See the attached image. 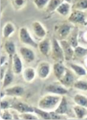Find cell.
<instances>
[{
    "instance_id": "cell-1",
    "label": "cell",
    "mask_w": 87,
    "mask_h": 120,
    "mask_svg": "<svg viewBox=\"0 0 87 120\" xmlns=\"http://www.w3.org/2000/svg\"><path fill=\"white\" fill-rule=\"evenodd\" d=\"M62 97L61 95L54 94L45 95L39 99L37 107L48 112L54 111L58 106Z\"/></svg>"
},
{
    "instance_id": "cell-2",
    "label": "cell",
    "mask_w": 87,
    "mask_h": 120,
    "mask_svg": "<svg viewBox=\"0 0 87 120\" xmlns=\"http://www.w3.org/2000/svg\"><path fill=\"white\" fill-rule=\"evenodd\" d=\"M73 30V24L70 22L60 23L54 27V32L58 40L66 39L71 31Z\"/></svg>"
},
{
    "instance_id": "cell-3",
    "label": "cell",
    "mask_w": 87,
    "mask_h": 120,
    "mask_svg": "<svg viewBox=\"0 0 87 120\" xmlns=\"http://www.w3.org/2000/svg\"><path fill=\"white\" fill-rule=\"evenodd\" d=\"M18 38L20 43L25 45H28L35 49L38 47V43L36 42V41L32 38L30 33L26 27H22L19 29Z\"/></svg>"
},
{
    "instance_id": "cell-4",
    "label": "cell",
    "mask_w": 87,
    "mask_h": 120,
    "mask_svg": "<svg viewBox=\"0 0 87 120\" xmlns=\"http://www.w3.org/2000/svg\"><path fill=\"white\" fill-rule=\"evenodd\" d=\"M51 55L52 59L55 62L63 63L65 60L63 49L60 44L59 40H58L56 38H53L52 41V49Z\"/></svg>"
},
{
    "instance_id": "cell-5",
    "label": "cell",
    "mask_w": 87,
    "mask_h": 120,
    "mask_svg": "<svg viewBox=\"0 0 87 120\" xmlns=\"http://www.w3.org/2000/svg\"><path fill=\"white\" fill-rule=\"evenodd\" d=\"M68 20L72 24L84 25L87 22V14L83 11L72 10L68 16Z\"/></svg>"
},
{
    "instance_id": "cell-6",
    "label": "cell",
    "mask_w": 87,
    "mask_h": 120,
    "mask_svg": "<svg viewBox=\"0 0 87 120\" xmlns=\"http://www.w3.org/2000/svg\"><path fill=\"white\" fill-rule=\"evenodd\" d=\"M45 91L50 94L64 96L68 93V88L64 87L60 82L52 83L48 85L45 87Z\"/></svg>"
},
{
    "instance_id": "cell-7",
    "label": "cell",
    "mask_w": 87,
    "mask_h": 120,
    "mask_svg": "<svg viewBox=\"0 0 87 120\" xmlns=\"http://www.w3.org/2000/svg\"><path fill=\"white\" fill-rule=\"evenodd\" d=\"M76 80V75L75 74L74 72L71 70L67 68L63 76L58 81L60 82L66 88H70L73 87Z\"/></svg>"
},
{
    "instance_id": "cell-8",
    "label": "cell",
    "mask_w": 87,
    "mask_h": 120,
    "mask_svg": "<svg viewBox=\"0 0 87 120\" xmlns=\"http://www.w3.org/2000/svg\"><path fill=\"white\" fill-rule=\"evenodd\" d=\"M51 65L48 62L43 61L39 63L37 69V75L41 79H46L51 74Z\"/></svg>"
},
{
    "instance_id": "cell-9",
    "label": "cell",
    "mask_w": 87,
    "mask_h": 120,
    "mask_svg": "<svg viewBox=\"0 0 87 120\" xmlns=\"http://www.w3.org/2000/svg\"><path fill=\"white\" fill-rule=\"evenodd\" d=\"M19 53L21 59L26 64L32 63L36 60V54L33 50L28 47H22L19 49Z\"/></svg>"
},
{
    "instance_id": "cell-10",
    "label": "cell",
    "mask_w": 87,
    "mask_h": 120,
    "mask_svg": "<svg viewBox=\"0 0 87 120\" xmlns=\"http://www.w3.org/2000/svg\"><path fill=\"white\" fill-rule=\"evenodd\" d=\"M62 48L63 49L64 59L65 61H70L75 56L74 49L68 43L67 39H62L59 41Z\"/></svg>"
},
{
    "instance_id": "cell-11",
    "label": "cell",
    "mask_w": 87,
    "mask_h": 120,
    "mask_svg": "<svg viewBox=\"0 0 87 120\" xmlns=\"http://www.w3.org/2000/svg\"><path fill=\"white\" fill-rule=\"evenodd\" d=\"M11 109L14 110L19 114H24V113H27V112L34 113V107L23 102H13V104H11Z\"/></svg>"
},
{
    "instance_id": "cell-12",
    "label": "cell",
    "mask_w": 87,
    "mask_h": 120,
    "mask_svg": "<svg viewBox=\"0 0 87 120\" xmlns=\"http://www.w3.org/2000/svg\"><path fill=\"white\" fill-rule=\"evenodd\" d=\"M32 29L33 34L38 39H43L47 36V30L41 23L39 21L36 20L32 24Z\"/></svg>"
},
{
    "instance_id": "cell-13",
    "label": "cell",
    "mask_w": 87,
    "mask_h": 120,
    "mask_svg": "<svg viewBox=\"0 0 87 120\" xmlns=\"http://www.w3.org/2000/svg\"><path fill=\"white\" fill-rule=\"evenodd\" d=\"M37 49L41 55L45 56H48L51 53L52 41L48 38L41 39V41L38 43Z\"/></svg>"
},
{
    "instance_id": "cell-14",
    "label": "cell",
    "mask_w": 87,
    "mask_h": 120,
    "mask_svg": "<svg viewBox=\"0 0 87 120\" xmlns=\"http://www.w3.org/2000/svg\"><path fill=\"white\" fill-rule=\"evenodd\" d=\"M6 96L13 97H21L24 94L25 90L24 88L20 85H14L11 87H8L3 89Z\"/></svg>"
},
{
    "instance_id": "cell-15",
    "label": "cell",
    "mask_w": 87,
    "mask_h": 120,
    "mask_svg": "<svg viewBox=\"0 0 87 120\" xmlns=\"http://www.w3.org/2000/svg\"><path fill=\"white\" fill-rule=\"evenodd\" d=\"M11 67L15 75H20L23 71L22 62L18 53H15L11 58Z\"/></svg>"
},
{
    "instance_id": "cell-16",
    "label": "cell",
    "mask_w": 87,
    "mask_h": 120,
    "mask_svg": "<svg viewBox=\"0 0 87 120\" xmlns=\"http://www.w3.org/2000/svg\"><path fill=\"white\" fill-rule=\"evenodd\" d=\"M14 75L15 74H14L13 69H12V67L9 66L7 70L5 76L3 78V79L1 81V82H2L1 89H4L5 88L8 87L10 85L13 83V80H14Z\"/></svg>"
},
{
    "instance_id": "cell-17",
    "label": "cell",
    "mask_w": 87,
    "mask_h": 120,
    "mask_svg": "<svg viewBox=\"0 0 87 120\" xmlns=\"http://www.w3.org/2000/svg\"><path fill=\"white\" fill-rule=\"evenodd\" d=\"M22 74V78L27 83H31L35 79L37 75V71L36 69L29 66L24 68Z\"/></svg>"
},
{
    "instance_id": "cell-18",
    "label": "cell",
    "mask_w": 87,
    "mask_h": 120,
    "mask_svg": "<svg viewBox=\"0 0 87 120\" xmlns=\"http://www.w3.org/2000/svg\"><path fill=\"white\" fill-rule=\"evenodd\" d=\"M68 110H69V108H68V100H67L65 95H64V96H62L61 101L60 102L57 108L54 111L57 114L64 116V115L68 114Z\"/></svg>"
},
{
    "instance_id": "cell-19",
    "label": "cell",
    "mask_w": 87,
    "mask_h": 120,
    "mask_svg": "<svg viewBox=\"0 0 87 120\" xmlns=\"http://www.w3.org/2000/svg\"><path fill=\"white\" fill-rule=\"evenodd\" d=\"M67 68L62 62H55L53 65V74L58 81L62 78Z\"/></svg>"
},
{
    "instance_id": "cell-20",
    "label": "cell",
    "mask_w": 87,
    "mask_h": 120,
    "mask_svg": "<svg viewBox=\"0 0 87 120\" xmlns=\"http://www.w3.org/2000/svg\"><path fill=\"white\" fill-rule=\"evenodd\" d=\"M72 5H71V3L64 1L58 7L56 12L62 16H67L70 15Z\"/></svg>"
},
{
    "instance_id": "cell-21",
    "label": "cell",
    "mask_w": 87,
    "mask_h": 120,
    "mask_svg": "<svg viewBox=\"0 0 87 120\" xmlns=\"http://www.w3.org/2000/svg\"><path fill=\"white\" fill-rule=\"evenodd\" d=\"M15 32V27L13 23L11 22H7L2 30V36L4 39H7L13 35Z\"/></svg>"
},
{
    "instance_id": "cell-22",
    "label": "cell",
    "mask_w": 87,
    "mask_h": 120,
    "mask_svg": "<svg viewBox=\"0 0 87 120\" xmlns=\"http://www.w3.org/2000/svg\"><path fill=\"white\" fill-rule=\"evenodd\" d=\"M3 48L5 50V52H6L7 55L9 56V58H12L13 55L16 53V45L14 44V43L7 39L6 41L4 43V46Z\"/></svg>"
},
{
    "instance_id": "cell-23",
    "label": "cell",
    "mask_w": 87,
    "mask_h": 120,
    "mask_svg": "<svg viewBox=\"0 0 87 120\" xmlns=\"http://www.w3.org/2000/svg\"><path fill=\"white\" fill-rule=\"evenodd\" d=\"M69 68L75 73V74L79 77H84L87 75V69L83 67L81 65L77 64L75 63H70Z\"/></svg>"
},
{
    "instance_id": "cell-24",
    "label": "cell",
    "mask_w": 87,
    "mask_h": 120,
    "mask_svg": "<svg viewBox=\"0 0 87 120\" xmlns=\"http://www.w3.org/2000/svg\"><path fill=\"white\" fill-rule=\"evenodd\" d=\"M66 39L73 49L77 47L79 45V32L77 30H73Z\"/></svg>"
},
{
    "instance_id": "cell-25",
    "label": "cell",
    "mask_w": 87,
    "mask_h": 120,
    "mask_svg": "<svg viewBox=\"0 0 87 120\" xmlns=\"http://www.w3.org/2000/svg\"><path fill=\"white\" fill-rule=\"evenodd\" d=\"M62 2H64V0H49L47 5L45 7V11L48 13L56 11Z\"/></svg>"
},
{
    "instance_id": "cell-26",
    "label": "cell",
    "mask_w": 87,
    "mask_h": 120,
    "mask_svg": "<svg viewBox=\"0 0 87 120\" xmlns=\"http://www.w3.org/2000/svg\"><path fill=\"white\" fill-rule=\"evenodd\" d=\"M73 109L76 117L79 120H83L87 116V110L86 108L76 104L73 107Z\"/></svg>"
},
{
    "instance_id": "cell-27",
    "label": "cell",
    "mask_w": 87,
    "mask_h": 120,
    "mask_svg": "<svg viewBox=\"0 0 87 120\" xmlns=\"http://www.w3.org/2000/svg\"><path fill=\"white\" fill-rule=\"evenodd\" d=\"M34 113L36 114L39 119H42V120H51V116L50 112L47 110H44L39 107H34Z\"/></svg>"
},
{
    "instance_id": "cell-28",
    "label": "cell",
    "mask_w": 87,
    "mask_h": 120,
    "mask_svg": "<svg viewBox=\"0 0 87 120\" xmlns=\"http://www.w3.org/2000/svg\"><path fill=\"white\" fill-rule=\"evenodd\" d=\"M73 101L76 104L80 105L87 108V97L82 94H75L73 97Z\"/></svg>"
},
{
    "instance_id": "cell-29",
    "label": "cell",
    "mask_w": 87,
    "mask_h": 120,
    "mask_svg": "<svg viewBox=\"0 0 87 120\" xmlns=\"http://www.w3.org/2000/svg\"><path fill=\"white\" fill-rule=\"evenodd\" d=\"M72 10L83 11L87 10V0H77L72 5Z\"/></svg>"
},
{
    "instance_id": "cell-30",
    "label": "cell",
    "mask_w": 87,
    "mask_h": 120,
    "mask_svg": "<svg viewBox=\"0 0 87 120\" xmlns=\"http://www.w3.org/2000/svg\"><path fill=\"white\" fill-rule=\"evenodd\" d=\"M73 87L80 91H87V81L83 79H77L73 85Z\"/></svg>"
},
{
    "instance_id": "cell-31",
    "label": "cell",
    "mask_w": 87,
    "mask_h": 120,
    "mask_svg": "<svg viewBox=\"0 0 87 120\" xmlns=\"http://www.w3.org/2000/svg\"><path fill=\"white\" fill-rule=\"evenodd\" d=\"M13 7L16 11L22 9L27 4V0H11Z\"/></svg>"
},
{
    "instance_id": "cell-32",
    "label": "cell",
    "mask_w": 87,
    "mask_h": 120,
    "mask_svg": "<svg viewBox=\"0 0 87 120\" xmlns=\"http://www.w3.org/2000/svg\"><path fill=\"white\" fill-rule=\"evenodd\" d=\"M75 56L77 58H84L87 55V48L78 45L74 49Z\"/></svg>"
},
{
    "instance_id": "cell-33",
    "label": "cell",
    "mask_w": 87,
    "mask_h": 120,
    "mask_svg": "<svg viewBox=\"0 0 87 120\" xmlns=\"http://www.w3.org/2000/svg\"><path fill=\"white\" fill-rule=\"evenodd\" d=\"M20 119L24 120H39V117L35 113L33 112H27L24 114H20Z\"/></svg>"
},
{
    "instance_id": "cell-34",
    "label": "cell",
    "mask_w": 87,
    "mask_h": 120,
    "mask_svg": "<svg viewBox=\"0 0 87 120\" xmlns=\"http://www.w3.org/2000/svg\"><path fill=\"white\" fill-rule=\"evenodd\" d=\"M49 0H33V4L39 10H42L45 9L47 5Z\"/></svg>"
},
{
    "instance_id": "cell-35",
    "label": "cell",
    "mask_w": 87,
    "mask_h": 120,
    "mask_svg": "<svg viewBox=\"0 0 87 120\" xmlns=\"http://www.w3.org/2000/svg\"><path fill=\"white\" fill-rule=\"evenodd\" d=\"M13 114L9 109H7L4 110H1V120H13Z\"/></svg>"
},
{
    "instance_id": "cell-36",
    "label": "cell",
    "mask_w": 87,
    "mask_h": 120,
    "mask_svg": "<svg viewBox=\"0 0 87 120\" xmlns=\"http://www.w3.org/2000/svg\"><path fill=\"white\" fill-rule=\"evenodd\" d=\"M11 104H10V102L7 100H4L3 98L1 99V110H7V109H11Z\"/></svg>"
},
{
    "instance_id": "cell-37",
    "label": "cell",
    "mask_w": 87,
    "mask_h": 120,
    "mask_svg": "<svg viewBox=\"0 0 87 120\" xmlns=\"http://www.w3.org/2000/svg\"><path fill=\"white\" fill-rule=\"evenodd\" d=\"M6 64H5L3 66H1V81L3 79V78L5 76V73H6L8 67H9V66H7V65Z\"/></svg>"
},
{
    "instance_id": "cell-38",
    "label": "cell",
    "mask_w": 87,
    "mask_h": 120,
    "mask_svg": "<svg viewBox=\"0 0 87 120\" xmlns=\"http://www.w3.org/2000/svg\"><path fill=\"white\" fill-rule=\"evenodd\" d=\"M81 38L82 41H83L85 43H87V31H85L83 33H82L81 35L79 34V39Z\"/></svg>"
},
{
    "instance_id": "cell-39",
    "label": "cell",
    "mask_w": 87,
    "mask_h": 120,
    "mask_svg": "<svg viewBox=\"0 0 87 120\" xmlns=\"http://www.w3.org/2000/svg\"><path fill=\"white\" fill-rule=\"evenodd\" d=\"M7 56L5 55H1V66H3L7 63Z\"/></svg>"
},
{
    "instance_id": "cell-40",
    "label": "cell",
    "mask_w": 87,
    "mask_h": 120,
    "mask_svg": "<svg viewBox=\"0 0 87 120\" xmlns=\"http://www.w3.org/2000/svg\"><path fill=\"white\" fill-rule=\"evenodd\" d=\"M83 64H84V68H86L87 70V55L83 58Z\"/></svg>"
},
{
    "instance_id": "cell-41",
    "label": "cell",
    "mask_w": 87,
    "mask_h": 120,
    "mask_svg": "<svg viewBox=\"0 0 87 120\" xmlns=\"http://www.w3.org/2000/svg\"><path fill=\"white\" fill-rule=\"evenodd\" d=\"M64 1H65V2H68V3H71V1H72V0H64Z\"/></svg>"
},
{
    "instance_id": "cell-42",
    "label": "cell",
    "mask_w": 87,
    "mask_h": 120,
    "mask_svg": "<svg viewBox=\"0 0 87 120\" xmlns=\"http://www.w3.org/2000/svg\"><path fill=\"white\" fill-rule=\"evenodd\" d=\"M84 120H87V117H84Z\"/></svg>"
}]
</instances>
